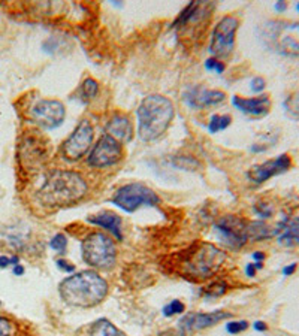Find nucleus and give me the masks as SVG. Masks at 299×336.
I'll list each match as a JSON object with an SVG mask.
<instances>
[{"label":"nucleus","instance_id":"nucleus-7","mask_svg":"<svg viewBox=\"0 0 299 336\" xmlns=\"http://www.w3.org/2000/svg\"><path fill=\"white\" fill-rule=\"evenodd\" d=\"M49 156V144L39 135V131H26V135L21 136L18 142L17 150V159L18 166L23 173L26 175H35L38 173Z\"/></svg>","mask_w":299,"mask_h":336},{"label":"nucleus","instance_id":"nucleus-24","mask_svg":"<svg viewBox=\"0 0 299 336\" xmlns=\"http://www.w3.org/2000/svg\"><path fill=\"white\" fill-rule=\"evenodd\" d=\"M80 91H81L83 100L88 102V100H91V99H94V97L97 96V93H99V84H97V81L93 80V78H86V80L83 81V84H81Z\"/></svg>","mask_w":299,"mask_h":336},{"label":"nucleus","instance_id":"nucleus-27","mask_svg":"<svg viewBox=\"0 0 299 336\" xmlns=\"http://www.w3.org/2000/svg\"><path fill=\"white\" fill-rule=\"evenodd\" d=\"M184 311H186V305H184L181 300H178V299L171 300V302H169L166 306H163V309H162V312H163L165 317H173V315L183 314Z\"/></svg>","mask_w":299,"mask_h":336},{"label":"nucleus","instance_id":"nucleus-21","mask_svg":"<svg viewBox=\"0 0 299 336\" xmlns=\"http://www.w3.org/2000/svg\"><path fill=\"white\" fill-rule=\"evenodd\" d=\"M275 236L283 247L299 245V218H284L275 227Z\"/></svg>","mask_w":299,"mask_h":336},{"label":"nucleus","instance_id":"nucleus-23","mask_svg":"<svg viewBox=\"0 0 299 336\" xmlns=\"http://www.w3.org/2000/svg\"><path fill=\"white\" fill-rule=\"evenodd\" d=\"M90 336H126L118 327H115L109 320L99 318L90 327Z\"/></svg>","mask_w":299,"mask_h":336},{"label":"nucleus","instance_id":"nucleus-33","mask_svg":"<svg viewBox=\"0 0 299 336\" xmlns=\"http://www.w3.org/2000/svg\"><path fill=\"white\" fill-rule=\"evenodd\" d=\"M12 333H14L12 321L0 315V336H12Z\"/></svg>","mask_w":299,"mask_h":336},{"label":"nucleus","instance_id":"nucleus-34","mask_svg":"<svg viewBox=\"0 0 299 336\" xmlns=\"http://www.w3.org/2000/svg\"><path fill=\"white\" fill-rule=\"evenodd\" d=\"M55 264H57V267H58L60 271H63V272H66V274H72V272L75 271V264H74L72 261L66 260V258H58V260L55 261Z\"/></svg>","mask_w":299,"mask_h":336},{"label":"nucleus","instance_id":"nucleus-36","mask_svg":"<svg viewBox=\"0 0 299 336\" xmlns=\"http://www.w3.org/2000/svg\"><path fill=\"white\" fill-rule=\"evenodd\" d=\"M266 87V81L262 78V77H255L252 81H250V88L253 93H262Z\"/></svg>","mask_w":299,"mask_h":336},{"label":"nucleus","instance_id":"nucleus-17","mask_svg":"<svg viewBox=\"0 0 299 336\" xmlns=\"http://www.w3.org/2000/svg\"><path fill=\"white\" fill-rule=\"evenodd\" d=\"M226 94L220 90H210L204 87H193L184 94V102L193 109H202L208 106H215L224 102Z\"/></svg>","mask_w":299,"mask_h":336},{"label":"nucleus","instance_id":"nucleus-42","mask_svg":"<svg viewBox=\"0 0 299 336\" xmlns=\"http://www.w3.org/2000/svg\"><path fill=\"white\" fill-rule=\"evenodd\" d=\"M253 258L256 260V261H260V263H263V260L266 258V254L263 251H255L253 252Z\"/></svg>","mask_w":299,"mask_h":336},{"label":"nucleus","instance_id":"nucleus-12","mask_svg":"<svg viewBox=\"0 0 299 336\" xmlns=\"http://www.w3.org/2000/svg\"><path fill=\"white\" fill-rule=\"evenodd\" d=\"M94 138V128L88 120L80 121L71 136L62 144V156L68 162H77L86 156V153L91 148Z\"/></svg>","mask_w":299,"mask_h":336},{"label":"nucleus","instance_id":"nucleus-16","mask_svg":"<svg viewBox=\"0 0 299 336\" xmlns=\"http://www.w3.org/2000/svg\"><path fill=\"white\" fill-rule=\"evenodd\" d=\"M292 157L284 153V154H280L278 157L272 159V160H266L260 165H256L247 172V176L249 179L253 182V184H263L266 182L269 178L272 176H277L280 173H284L287 172L289 169L292 168Z\"/></svg>","mask_w":299,"mask_h":336},{"label":"nucleus","instance_id":"nucleus-3","mask_svg":"<svg viewBox=\"0 0 299 336\" xmlns=\"http://www.w3.org/2000/svg\"><path fill=\"white\" fill-rule=\"evenodd\" d=\"M108 283L94 271H81L65 278L58 286L65 303L77 308H93L103 302L108 294Z\"/></svg>","mask_w":299,"mask_h":336},{"label":"nucleus","instance_id":"nucleus-43","mask_svg":"<svg viewBox=\"0 0 299 336\" xmlns=\"http://www.w3.org/2000/svg\"><path fill=\"white\" fill-rule=\"evenodd\" d=\"M24 274V267H23V264H15L14 266V275H17V277H21Z\"/></svg>","mask_w":299,"mask_h":336},{"label":"nucleus","instance_id":"nucleus-30","mask_svg":"<svg viewBox=\"0 0 299 336\" xmlns=\"http://www.w3.org/2000/svg\"><path fill=\"white\" fill-rule=\"evenodd\" d=\"M249 329V321L246 320H235V321H229L226 324V332L230 335H238L243 333Z\"/></svg>","mask_w":299,"mask_h":336},{"label":"nucleus","instance_id":"nucleus-39","mask_svg":"<svg viewBox=\"0 0 299 336\" xmlns=\"http://www.w3.org/2000/svg\"><path fill=\"white\" fill-rule=\"evenodd\" d=\"M256 272L257 269L255 267V263H249V264L246 266V274H247V277L253 278V277H256Z\"/></svg>","mask_w":299,"mask_h":336},{"label":"nucleus","instance_id":"nucleus-26","mask_svg":"<svg viewBox=\"0 0 299 336\" xmlns=\"http://www.w3.org/2000/svg\"><path fill=\"white\" fill-rule=\"evenodd\" d=\"M227 289H229V286L224 281H214L204 290V296L207 299H210V297L211 299L213 297H220V296H223L227 292Z\"/></svg>","mask_w":299,"mask_h":336},{"label":"nucleus","instance_id":"nucleus-13","mask_svg":"<svg viewBox=\"0 0 299 336\" xmlns=\"http://www.w3.org/2000/svg\"><path fill=\"white\" fill-rule=\"evenodd\" d=\"M122 159H123V145L109 135H103L91 148L87 157V163L91 168L105 169L114 166Z\"/></svg>","mask_w":299,"mask_h":336},{"label":"nucleus","instance_id":"nucleus-19","mask_svg":"<svg viewBox=\"0 0 299 336\" xmlns=\"http://www.w3.org/2000/svg\"><path fill=\"white\" fill-rule=\"evenodd\" d=\"M87 220L88 223L105 229L106 232L114 235L118 241H123V221L118 214L112 211H102L99 214L90 215Z\"/></svg>","mask_w":299,"mask_h":336},{"label":"nucleus","instance_id":"nucleus-45","mask_svg":"<svg viewBox=\"0 0 299 336\" xmlns=\"http://www.w3.org/2000/svg\"><path fill=\"white\" fill-rule=\"evenodd\" d=\"M0 306H2V302H0Z\"/></svg>","mask_w":299,"mask_h":336},{"label":"nucleus","instance_id":"nucleus-41","mask_svg":"<svg viewBox=\"0 0 299 336\" xmlns=\"http://www.w3.org/2000/svg\"><path fill=\"white\" fill-rule=\"evenodd\" d=\"M253 327H255V330H257V332H266V330H268V324H266L265 321H256V323L253 324Z\"/></svg>","mask_w":299,"mask_h":336},{"label":"nucleus","instance_id":"nucleus-38","mask_svg":"<svg viewBox=\"0 0 299 336\" xmlns=\"http://www.w3.org/2000/svg\"><path fill=\"white\" fill-rule=\"evenodd\" d=\"M187 333L186 332H183L180 327L175 330V329H171V330H166V332H163V333H160V336H186Z\"/></svg>","mask_w":299,"mask_h":336},{"label":"nucleus","instance_id":"nucleus-9","mask_svg":"<svg viewBox=\"0 0 299 336\" xmlns=\"http://www.w3.org/2000/svg\"><path fill=\"white\" fill-rule=\"evenodd\" d=\"M112 204L126 212H135L141 207H157L160 197L154 190L141 182L122 185L112 196Z\"/></svg>","mask_w":299,"mask_h":336},{"label":"nucleus","instance_id":"nucleus-32","mask_svg":"<svg viewBox=\"0 0 299 336\" xmlns=\"http://www.w3.org/2000/svg\"><path fill=\"white\" fill-rule=\"evenodd\" d=\"M205 68H207V71H214L215 74H223L224 72V63L221 61V60H217V58H208L207 61H205Z\"/></svg>","mask_w":299,"mask_h":336},{"label":"nucleus","instance_id":"nucleus-22","mask_svg":"<svg viewBox=\"0 0 299 336\" xmlns=\"http://www.w3.org/2000/svg\"><path fill=\"white\" fill-rule=\"evenodd\" d=\"M275 236V229L263 221H249V241H263Z\"/></svg>","mask_w":299,"mask_h":336},{"label":"nucleus","instance_id":"nucleus-11","mask_svg":"<svg viewBox=\"0 0 299 336\" xmlns=\"http://www.w3.org/2000/svg\"><path fill=\"white\" fill-rule=\"evenodd\" d=\"M214 230L218 238L233 250H240L249 242V221L243 217L223 215L215 221Z\"/></svg>","mask_w":299,"mask_h":336},{"label":"nucleus","instance_id":"nucleus-25","mask_svg":"<svg viewBox=\"0 0 299 336\" xmlns=\"http://www.w3.org/2000/svg\"><path fill=\"white\" fill-rule=\"evenodd\" d=\"M230 121H232V117L227 115V114H224V115L214 114L213 117H211V120H210L208 130H210L211 133H217V131H220V130H224L226 127H229Z\"/></svg>","mask_w":299,"mask_h":336},{"label":"nucleus","instance_id":"nucleus-6","mask_svg":"<svg viewBox=\"0 0 299 336\" xmlns=\"http://www.w3.org/2000/svg\"><path fill=\"white\" fill-rule=\"evenodd\" d=\"M260 38L268 48L281 55L299 57V23L268 21L260 27Z\"/></svg>","mask_w":299,"mask_h":336},{"label":"nucleus","instance_id":"nucleus-40","mask_svg":"<svg viewBox=\"0 0 299 336\" xmlns=\"http://www.w3.org/2000/svg\"><path fill=\"white\" fill-rule=\"evenodd\" d=\"M274 9L277 11V12H284L286 9H287V2H283V0H280V2H275V5H274Z\"/></svg>","mask_w":299,"mask_h":336},{"label":"nucleus","instance_id":"nucleus-37","mask_svg":"<svg viewBox=\"0 0 299 336\" xmlns=\"http://www.w3.org/2000/svg\"><path fill=\"white\" fill-rule=\"evenodd\" d=\"M296 269H298V264L296 263H290V264L283 267V275L284 277H290V275H293L296 272Z\"/></svg>","mask_w":299,"mask_h":336},{"label":"nucleus","instance_id":"nucleus-44","mask_svg":"<svg viewBox=\"0 0 299 336\" xmlns=\"http://www.w3.org/2000/svg\"><path fill=\"white\" fill-rule=\"evenodd\" d=\"M296 9H298V11H299V2H298V5H296Z\"/></svg>","mask_w":299,"mask_h":336},{"label":"nucleus","instance_id":"nucleus-2","mask_svg":"<svg viewBox=\"0 0 299 336\" xmlns=\"http://www.w3.org/2000/svg\"><path fill=\"white\" fill-rule=\"evenodd\" d=\"M87 190L86 179L78 172L57 169L45 178L36 191V197L43 207L62 208L80 202L87 194Z\"/></svg>","mask_w":299,"mask_h":336},{"label":"nucleus","instance_id":"nucleus-35","mask_svg":"<svg viewBox=\"0 0 299 336\" xmlns=\"http://www.w3.org/2000/svg\"><path fill=\"white\" fill-rule=\"evenodd\" d=\"M20 263V257L18 255H0V267L5 269L8 266H15Z\"/></svg>","mask_w":299,"mask_h":336},{"label":"nucleus","instance_id":"nucleus-4","mask_svg":"<svg viewBox=\"0 0 299 336\" xmlns=\"http://www.w3.org/2000/svg\"><path fill=\"white\" fill-rule=\"evenodd\" d=\"M175 115L172 102L162 94L147 96L138 111V136L142 142H154L165 135Z\"/></svg>","mask_w":299,"mask_h":336},{"label":"nucleus","instance_id":"nucleus-20","mask_svg":"<svg viewBox=\"0 0 299 336\" xmlns=\"http://www.w3.org/2000/svg\"><path fill=\"white\" fill-rule=\"evenodd\" d=\"M106 135L118 141L120 144H128L133 138V126L129 117L123 114H115L108 123H106Z\"/></svg>","mask_w":299,"mask_h":336},{"label":"nucleus","instance_id":"nucleus-5","mask_svg":"<svg viewBox=\"0 0 299 336\" xmlns=\"http://www.w3.org/2000/svg\"><path fill=\"white\" fill-rule=\"evenodd\" d=\"M213 8L210 2H190L173 21L180 41L186 43L202 41L213 18Z\"/></svg>","mask_w":299,"mask_h":336},{"label":"nucleus","instance_id":"nucleus-1","mask_svg":"<svg viewBox=\"0 0 299 336\" xmlns=\"http://www.w3.org/2000/svg\"><path fill=\"white\" fill-rule=\"evenodd\" d=\"M166 266L173 274L201 283L214 277L226 261V254L214 244L196 241L186 250L165 258Z\"/></svg>","mask_w":299,"mask_h":336},{"label":"nucleus","instance_id":"nucleus-18","mask_svg":"<svg viewBox=\"0 0 299 336\" xmlns=\"http://www.w3.org/2000/svg\"><path fill=\"white\" fill-rule=\"evenodd\" d=\"M232 105L240 109L243 114L252 115L262 118L269 114L271 111V99L268 94H260L257 97H241V96H233L232 97Z\"/></svg>","mask_w":299,"mask_h":336},{"label":"nucleus","instance_id":"nucleus-10","mask_svg":"<svg viewBox=\"0 0 299 336\" xmlns=\"http://www.w3.org/2000/svg\"><path fill=\"white\" fill-rule=\"evenodd\" d=\"M240 27V20L235 15L223 17L211 33L210 52L217 60H226L232 55L235 49V36Z\"/></svg>","mask_w":299,"mask_h":336},{"label":"nucleus","instance_id":"nucleus-14","mask_svg":"<svg viewBox=\"0 0 299 336\" xmlns=\"http://www.w3.org/2000/svg\"><path fill=\"white\" fill-rule=\"evenodd\" d=\"M66 117L65 105L57 99H42L38 100L30 108V118L38 126L46 130H52L55 127L62 126Z\"/></svg>","mask_w":299,"mask_h":336},{"label":"nucleus","instance_id":"nucleus-15","mask_svg":"<svg viewBox=\"0 0 299 336\" xmlns=\"http://www.w3.org/2000/svg\"><path fill=\"white\" fill-rule=\"evenodd\" d=\"M232 318V314L227 311H214V312H189L180 321L178 327L189 333V332H199L208 327H213L217 323Z\"/></svg>","mask_w":299,"mask_h":336},{"label":"nucleus","instance_id":"nucleus-8","mask_svg":"<svg viewBox=\"0 0 299 336\" xmlns=\"http://www.w3.org/2000/svg\"><path fill=\"white\" fill-rule=\"evenodd\" d=\"M83 258L96 269H111L117 260V247L112 238L103 232H93L81 242Z\"/></svg>","mask_w":299,"mask_h":336},{"label":"nucleus","instance_id":"nucleus-28","mask_svg":"<svg viewBox=\"0 0 299 336\" xmlns=\"http://www.w3.org/2000/svg\"><path fill=\"white\" fill-rule=\"evenodd\" d=\"M284 108L292 117L299 118V91L287 96V99L284 100Z\"/></svg>","mask_w":299,"mask_h":336},{"label":"nucleus","instance_id":"nucleus-29","mask_svg":"<svg viewBox=\"0 0 299 336\" xmlns=\"http://www.w3.org/2000/svg\"><path fill=\"white\" fill-rule=\"evenodd\" d=\"M49 247L57 252V254H65L68 248V238L63 233H57L51 238L49 241Z\"/></svg>","mask_w":299,"mask_h":336},{"label":"nucleus","instance_id":"nucleus-31","mask_svg":"<svg viewBox=\"0 0 299 336\" xmlns=\"http://www.w3.org/2000/svg\"><path fill=\"white\" fill-rule=\"evenodd\" d=\"M255 212L260 218H271L274 214V208H272V205H269L266 202H257L255 205Z\"/></svg>","mask_w":299,"mask_h":336}]
</instances>
